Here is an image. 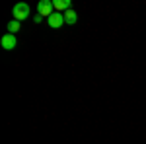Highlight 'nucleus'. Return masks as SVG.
I'll use <instances>...</instances> for the list:
<instances>
[{
	"mask_svg": "<svg viewBox=\"0 0 146 144\" xmlns=\"http://www.w3.org/2000/svg\"><path fill=\"white\" fill-rule=\"evenodd\" d=\"M0 45H2V49H6V51H12V49H16V45H18V41H16V35H12V33L2 35V39H0Z\"/></svg>",
	"mask_w": 146,
	"mask_h": 144,
	"instance_id": "obj_4",
	"label": "nucleus"
},
{
	"mask_svg": "<svg viewBox=\"0 0 146 144\" xmlns=\"http://www.w3.org/2000/svg\"><path fill=\"white\" fill-rule=\"evenodd\" d=\"M55 6H53V2L51 0H41L39 4H37V12H39V16H45V18H49V16H53L55 14Z\"/></svg>",
	"mask_w": 146,
	"mask_h": 144,
	"instance_id": "obj_2",
	"label": "nucleus"
},
{
	"mask_svg": "<svg viewBox=\"0 0 146 144\" xmlns=\"http://www.w3.org/2000/svg\"><path fill=\"white\" fill-rule=\"evenodd\" d=\"M53 6H55V10L56 12H66L70 10V0H53Z\"/></svg>",
	"mask_w": 146,
	"mask_h": 144,
	"instance_id": "obj_5",
	"label": "nucleus"
},
{
	"mask_svg": "<svg viewBox=\"0 0 146 144\" xmlns=\"http://www.w3.org/2000/svg\"><path fill=\"white\" fill-rule=\"evenodd\" d=\"M76 22H78V14L72 10V8L64 12V23H68V25H74Z\"/></svg>",
	"mask_w": 146,
	"mask_h": 144,
	"instance_id": "obj_6",
	"label": "nucleus"
},
{
	"mask_svg": "<svg viewBox=\"0 0 146 144\" xmlns=\"http://www.w3.org/2000/svg\"><path fill=\"white\" fill-rule=\"evenodd\" d=\"M20 27H22V23L18 22V20H10V22H8V31H10L12 35L18 33V31H20Z\"/></svg>",
	"mask_w": 146,
	"mask_h": 144,
	"instance_id": "obj_7",
	"label": "nucleus"
},
{
	"mask_svg": "<svg viewBox=\"0 0 146 144\" xmlns=\"http://www.w3.org/2000/svg\"><path fill=\"white\" fill-rule=\"evenodd\" d=\"M33 22H35V23H41V22H43V16H35Z\"/></svg>",
	"mask_w": 146,
	"mask_h": 144,
	"instance_id": "obj_8",
	"label": "nucleus"
},
{
	"mask_svg": "<svg viewBox=\"0 0 146 144\" xmlns=\"http://www.w3.org/2000/svg\"><path fill=\"white\" fill-rule=\"evenodd\" d=\"M29 4H25V2H18L16 6H14V10H12V16H14V20H18V22H22L25 20L27 16H29Z\"/></svg>",
	"mask_w": 146,
	"mask_h": 144,
	"instance_id": "obj_1",
	"label": "nucleus"
},
{
	"mask_svg": "<svg viewBox=\"0 0 146 144\" xmlns=\"http://www.w3.org/2000/svg\"><path fill=\"white\" fill-rule=\"evenodd\" d=\"M47 23H49V27H53V29H60V27L64 25V14L55 12L53 16L47 18Z\"/></svg>",
	"mask_w": 146,
	"mask_h": 144,
	"instance_id": "obj_3",
	"label": "nucleus"
}]
</instances>
